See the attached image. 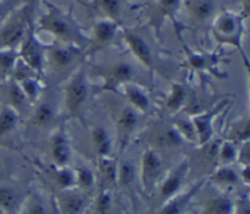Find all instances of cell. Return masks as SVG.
Returning a JSON list of instances; mask_svg holds the SVG:
<instances>
[{
	"label": "cell",
	"mask_w": 250,
	"mask_h": 214,
	"mask_svg": "<svg viewBox=\"0 0 250 214\" xmlns=\"http://www.w3.org/2000/svg\"><path fill=\"white\" fill-rule=\"evenodd\" d=\"M38 27L42 31L53 34L61 44L78 48L87 43V39L82 36L72 19L51 5H49L48 12L39 19Z\"/></svg>",
	"instance_id": "obj_1"
},
{
	"label": "cell",
	"mask_w": 250,
	"mask_h": 214,
	"mask_svg": "<svg viewBox=\"0 0 250 214\" xmlns=\"http://www.w3.org/2000/svg\"><path fill=\"white\" fill-rule=\"evenodd\" d=\"M32 2L27 1L12 12L11 16L0 26V49L16 50L26 38L31 27Z\"/></svg>",
	"instance_id": "obj_2"
},
{
	"label": "cell",
	"mask_w": 250,
	"mask_h": 214,
	"mask_svg": "<svg viewBox=\"0 0 250 214\" xmlns=\"http://www.w3.org/2000/svg\"><path fill=\"white\" fill-rule=\"evenodd\" d=\"M244 24L243 17L238 15L222 12L212 22V34L214 38L221 44H229L234 47L242 53L243 60L248 66V58L244 54L242 47V37H243Z\"/></svg>",
	"instance_id": "obj_3"
},
{
	"label": "cell",
	"mask_w": 250,
	"mask_h": 214,
	"mask_svg": "<svg viewBox=\"0 0 250 214\" xmlns=\"http://www.w3.org/2000/svg\"><path fill=\"white\" fill-rule=\"evenodd\" d=\"M88 81L83 69H78L67 81L63 93L65 108L68 117L78 118L82 113L83 105L88 98Z\"/></svg>",
	"instance_id": "obj_4"
},
{
	"label": "cell",
	"mask_w": 250,
	"mask_h": 214,
	"mask_svg": "<svg viewBox=\"0 0 250 214\" xmlns=\"http://www.w3.org/2000/svg\"><path fill=\"white\" fill-rule=\"evenodd\" d=\"M19 59L38 76L43 75L45 69V49L37 41L33 29H29L26 38L20 46Z\"/></svg>",
	"instance_id": "obj_5"
},
{
	"label": "cell",
	"mask_w": 250,
	"mask_h": 214,
	"mask_svg": "<svg viewBox=\"0 0 250 214\" xmlns=\"http://www.w3.org/2000/svg\"><path fill=\"white\" fill-rule=\"evenodd\" d=\"M190 164L188 159L181 162L173 170L168 173V175L161 181L158 189V202L159 206L165 203L170 198L175 197L176 195L181 192V189L183 188L186 178L189 173Z\"/></svg>",
	"instance_id": "obj_6"
},
{
	"label": "cell",
	"mask_w": 250,
	"mask_h": 214,
	"mask_svg": "<svg viewBox=\"0 0 250 214\" xmlns=\"http://www.w3.org/2000/svg\"><path fill=\"white\" fill-rule=\"evenodd\" d=\"M163 171V162L160 156L153 148L144 151L141 161V184L146 193H151L160 179Z\"/></svg>",
	"instance_id": "obj_7"
},
{
	"label": "cell",
	"mask_w": 250,
	"mask_h": 214,
	"mask_svg": "<svg viewBox=\"0 0 250 214\" xmlns=\"http://www.w3.org/2000/svg\"><path fill=\"white\" fill-rule=\"evenodd\" d=\"M103 77L102 91L105 92H117L122 86L132 82L134 76V69L127 63H115L105 66L100 71Z\"/></svg>",
	"instance_id": "obj_8"
},
{
	"label": "cell",
	"mask_w": 250,
	"mask_h": 214,
	"mask_svg": "<svg viewBox=\"0 0 250 214\" xmlns=\"http://www.w3.org/2000/svg\"><path fill=\"white\" fill-rule=\"evenodd\" d=\"M207 181V179H203V180H199L195 184H193L188 190L183 191V192L181 191L175 197L170 198L165 203H163L156 214H186L187 211L189 210L190 206H192L194 198L203 190Z\"/></svg>",
	"instance_id": "obj_9"
},
{
	"label": "cell",
	"mask_w": 250,
	"mask_h": 214,
	"mask_svg": "<svg viewBox=\"0 0 250 214\" xmlns=\"http://www.w3.org/2000/svg\"><path fill=\"white\" fill-rule=\"evenodd\" d=\"M88 193L77 189L59 190L55 196V207L59 214H83L88 207Z\"/></svg>",
	"instance_id": "obj_10"
},
{
	"label": "cell",
	"mask_w": 250,
	"mask_h": 214,
	"mask_svg": "<svg viewBox=\"0 0 250 214\" xmlns=\"http://www.w3.org/2000/svg\"><path fill=\"white\" fill-rule=\"evenodd\" d=\"M138 124V112L133 108L126 105L120 110L119 115L116 118V137L119 142L120 152L124 151L128 144L134 129Z\"/></svg>",
	"instance_id": "obj_11"
},
{
	"label": "cell",
	"mask_w": 250,
	"mask_h": 214,
	"mask_svg": "<svg viewBox=\"0 0 250 214\" xmlns=\"http://www.w3.org/2000/svg\"><path fill=\"white\" fill-rule=\"evenodd\" d=\"M224 105L225 103H220L217 107L212 108L211 110L200 113V114L190 118V121H192L193 127H194L195 136H197V142L202 147H204L205 144L212 141V136H214L212 122H214L215 118L219 114L220 110L224 108Z\"/></svg>",
	"instance_id": "obj_12"
},
{
	"label": "cell",
	"mask_w": 250,
	"mask_h": 214,
	"mask_svg": "<svg viewBox=\"0 0 250 214\" xmlns=\"http://www.w3.org/2000/svg\"><path fill=\"white\" fill-rule=\"evenodd\" d=\"M80 56V48L66 44H59L45 49V66L48 64L54 66V69L63 70L75 63Z\"/></svg>",
	"instance_id": "obj_13"
},
{
	"label": "cell",
	"mask_w": 250,
	"mask_h": 214,
	"mask_svg": "<svg viewBox=\"0 0 250 214\" xmlns=\"http://www.w3.org/2000/svg\"><path fill=\"white\" fill-rule=\"evenodd\" d=\"M125 41H126L127 46H128L129 50L132 51L137 60L146 66L148 70L153 71L155 69V59H154L153 50H151L150 46L146 43V39L141 37L139 34L134 33V32L126 31L124 34Z\"/></svg>",
	"instance_id": "obj_14"
},
{
	"label": "cell",
	"mask_w": 250,
	"mask_h": 214,
	"mask_svg": "<svg viewBox=\"0 0 250 214\" xmlns=\"http://www.w3.org/2000/svg\"><path fill=\"white\" fill-rule=\"evenodd\" d=\"M50 157L54 166H67L71 161V146L65 130L59 129L50 140Z\"/></svg>",
	"instance_id": "obj_15"
},
{
	"label": "cell",
	"mask_w": 250,
	"mask_h": 214,
	"mask_svg": "<svg viewBox=\"0 0 250 214\" xmlns=\"http://www.w3.org/2000/svg\"><path fill=\"white\" fill-rule=\"evenodd\" d=\"M117 163L112 157L98 158V175L97 183H100V189L110 190L116 186Z\"/></svg>",
	"instance_id": "obj_16"
},
{
	"label": "cell",
	"mask_w": 250,
	"mask_h": 214,
	"mask_svg": "<svg viewBox=\"0 0 250 214\" xmlns=\"http://www.w3.org/2000/svg\"><path fill=\"white\" fill-rule=\"evenodd\" d=\"M124 95L126 97L129 107L133 108L137 112L146 113L150 109V98L146 93V91L133 82H128L122 86Z\"/></svg>",
	"instance_id": "obj_17"
},
{
	"label": "cell",
	"mask_w": 250,
	"mask_h": 214,
	"mask_svg": "<svg viewBox=\"0 0 250 214\" xmlns=\"http://www.w3.org/2000/svg\"><path fill=\"white\" fill-rule=\"evenodd\" d=\"M24 198L26 197L15 188L0 184V212L1 213H17L21 208Z\"/></svg>",
	"instance_id": "obj_18"
},
{
	"label": "cell",
	"mask_w": 250,
	"mask_h": 214,
	"mask_svg": "<svg viewBox=\"0 0 250 214\" xmlns=\"http://www.w3.org/2000/svg\"><path fill=\"white\" fill-rule=\"evenodd\" d=\"M233 212L234 201L226 193H217L202 203L200 214H233Z\"/></svg>",
	"instance_id": "obj_19"
},
{
	"label": "cell",
	"mask_w": 250,
	"mask_h": 214,
	"mask_svg": "<svg viewBox=\"0 0 250 214\" xmlns=\"http://www.w3.org/2000/svg\"><path fill=\"white\" fill-rule=\"evenodd\" d=\"M120 24L110 20L103 19L95 22L93 27V38L92 42L97 47H105L111 43L115 39Z\"/></svg>",
	"instance_id": "obj_20"
},
{
	"label": "cell",
	"mask_w": 250,
	"mask_h": 214,
	"mask_svg": "<svg viewBox=\"0 0 250 214\" xmlns=\"http://www.w3.org/2000/svg\"><path fill=\"white\" fill-rule=\"evenodd\" d=\"M182 5V0H158L155 5V12H154V26L156 29H160L161 24L165 19H170L171 21L175 22L176 27H177V22H176V16H177L180 7Z\"/></svg>",
	"instance_id": "obj_21"
},
{
	"label": "cell",
	"mask_w": 250,
	"mask_h": 214,
	"mask_svg": "<svg viewBox=\"0 0 250 214\" xmlns=\"http://www.w3.org/2000/svg\"><path fill=\"white\" fill-rule=\"evenodd\" d=\"M90 141H92V146L98 158L111 157L112 140L105 127H93L92 132H90Z\"/></svg>",
	"instance_id": "obj_22"
},
{
	"label": "cell",
	"mask_w": 250,
	"mask_h": 214,
	"mask_svg": "<svg viewBox=\"0 0 250 214\" xmlns=\"http://www.w3.org/2000/svg\"><path fill=\"white\" fill-rule=\"evenodd\" d=\"M5 99H6L5 105L14 109L19 115L20 112L26 107L27 103H29L21 86L14 78H9V81H7L6 90H5Z\"/></svg>",
	"instance_id": "obj_23"
},
{
	"label": "cell",
	"mask_w": 250,
	"mask_h": 214,
	"mask_svg": "<svg viewBox=\"0 0 250 214\" xmlns=\"http://www.w3.org/2000/svg\"><path fill=\"white\" fill-rule=\"evenodd\" d=\"M210 181L221 188H232L239 183L238 171L232 166H217L210 175Z\"/></svg>",
	"instance_id": "obj_24"
},
{
	"label": "cell",
	"mask_w": 250,
	"mask_h": 214,
	"mask_svg": "<svg viewBox=\"0 0 250 214\" xmlns=\"http://www.w3.org/2000/svg\"><path fill=\"white\" fill-rule=\"evenodd\" d=\"M214 0H190L189 12L192 19L198 24H205L214 16Z\"/></svg>",
	"instance_id": "obj_25"
},
{
	"label": "cell",
	"mask_w": 250,
	"mask_h": 214,
	"mask_svg": "<svg viewBox=\"0 0 250 214\" xmlns=\"http://www.w3.org/2000/svg\"><path fill=\"white\" fill-rule=\"evenodd\" d=\"M92 6L104 16V19L120 24L121 19V0H92Z\"/></svg>",
	"instance_id": "obj_26"
},
{
	"label": "cell",
	"mask_w": 250,
	"mask_h": 214,
	"mask_svg": "<svg viewBox=\"0 0 250 214\" xmlns=\"http://www.w3.org/2000/svg\"><path fill=\"white\" fill-rule=\"evenodd\" d=\"M187 102V90L182 83L175 82L171 87L170 95L165 102V108L170 113H177L183 108Z\"/></svg>",
	"instance_id": "obj_27"
},
{
	"label": "cell",
	"mask_w": 250,
	"mask_h": 214,
	"mask_svg": "<svg viewBox=\"0 0 250 214\" xmlns=\"http://www.w3.org/2000/svg\"><path fill=\"white\" fill-rule=\"evenodd\" d=\"M55 119V109L49 102H41L34 108L32 122L38 127H48Z\"/></svg>",
	"instance_id": "obj_28"
},
{
	"label": "cell",
	"mask_w": 250,
	"mask_h": 214,
	"mask_svg": "<svg viewBox=\"0 0 250 214\" xmlns=\"http://www.w3.org/2000/svg\"><path fill=\"white\" fill-rule=\"evenodd\" d=\"M75 170L76 176V189L82 192H90L97 185V175L90 168L85 166H77Z\"/></svg>",
	"instance_id": "obj_29"
},
{
	"label": "cell",
	"mask_w": 250,
	"mask_h": 214,
	"mask_svg": "<svg viewBox=\"0 0 250 214\" xmlns=\"http://www.w3.org/2000/svg\"><path fill=\"white\" fill-rule=\"evenodd\" d=\"M53 180L59 188V190H70L76 189V176L75 170L70 166H54L53 168Z\"/></svg>",
	"instance_id": "obj_30"
},
{
	"label": "cell",
	"mask_w": 250,
	"mask_h": 214,
	"mask_svg": "<svg viewBox=\"0 0 250 214\" xmlns=\"http://www.w3.org/2000/svg\"><path fill=\"white\" fill-rule=\"evenodd\" d=\"M17 61L19 51L12 49H0V80L11 78Z\"/></svg>",
	"instance_id": "obj_31"
},
{
	"label": "cell",
	"mask_w": 250,
	"mask_h": 214,
	"mask_svg": "<svg viewBox=\"0 0 250 214\" xmlns=\"http://www.w3.org/2000/svg\"><path fill=\"white\" fill-rule=\"evenodd\" d=\"M238 157V147L234 142L229 140H224L220 142L217 149V166H232L237 162Z\"/></svg>",
	"instance_id": "obj_32"
},
{
	"label": "cell",
	"mask_w": 250,
	"mask_h": 214,
	"mask_svg": "<svg viewBox=\"0 0 250 214\" xmlns=\"http://www.w3.org/2000/svg\"><path fill=\"white\" fill-rule=\"evenodd\" d=\"M19 122V114L7 105L0 109V141L14 131Z\"/></svg>",
	"instance_id": "obj_33"
},
{
	"label": "cell",
	"mask_w": 250,
	"mask_h": 214,
	"mask_svg": "<svg viewBox=\"0 0 250 214\" xmlns=\"http://www.w3.org/2000/svg\"><path fill=\"white\" fill-rule=\"evenodd\" d=\"M250 122L248 118H243V119L238 120L232 126L229 127V136L226 140L234 142L236 144H241L243 142L249 141V135H250Z\"/></svg>",
	"instance_id": "obj_34"
},
{
	"label": "cell",
	"mask_w": 250,
	"mask_h": 214,
	"mask_svg": "<svg viewBox=\"0 0 250 214\" xmlns=\"http://www.w3.org/2000/svg\"><path fill=\"white\" fill-rule=\"evenodd\" d=\"M185 140L180 135L175 126H167L164 127L156 136V142L160 147L164 148H172V147H177L183 143Z\"/></svg>",
	"instance_id": "obj_35"
},
{
	"label": "cell",
	"mask_w": 250,
	"mask_h": 214,
	"mask_svg": "<svg viewBox=\"0 0 250 214\" xmlns=\"http://www.w3.org/2000/svg\"><path fill=\"white\" fill-rule=\"evenodd\" d=\"M20 214H53L49 211L48 206L42 197L37 195H31L24 198Z\"/></svg>",
	"instance_id": "obj_36"
},
{
	"label": "cell",
	"mask_w": 250,
	"mask_h": 214,
	"mask_svg": "<svg viewBox=\"0 0 250 214\" xmlns=\"http://www.w3.org/2000/svg\"><path fill=\"white\" fill-rule=\"evenodd\" d=\"M134 178H136L134 166L129 162L124 161L117 163L116 186L121 189H128L134 183Z\"/></svg>",
	"instance_id": "obj_37"
},
{
	"label": "cell",
	"mask_w": 250,
	"mask_h": 214,
	"mask_svg": "<svg viewBox=\"0 0 250 214\" xmlns=\"http://www.w3.org/2000/svg\"><path fill=\"white\" fill-rule=\"evenodd\" d=\"M37 75H31L27 76V77L22 78V80H19V85L21 86V88L23 90L24 95H26L28 102H36L37 98L39 97V91H41V87H39L38 80H37Z\"/></svg>",
	"instance_id": "obj_38"
},
{
	"label": "cell",
	"mask_w": 250,
	"mask_h": 214,
	"mask_svg": "<svg viewBox=\"0 0 250 214\" xmlns=\"http://www.w3.org/2000/svg\"><path fill=\"white\" fill-rule=\"evenodd\" d=\"M112 208L111 191L100 189L94 200V212L93 214H107Z\"/></svg>",
	"instance_id": "obj_39"
},
{
	"label": "cell",
	"mask_w": 250,
	"mask_h": 214,
	"mask_svg": "<svg viewBox=\"0 0 250 214\" xmlns=\"http://www.w3.org/2000/svg\"><path fill=\"white\" fill-rule=\"evenodd\" d=\"M26 2L27 0H0V26Z\"/></svg>",
	"instance_id": "obj_40"
},
{
	"label": "cell",
	"mask_w": 250,
	"mask_h": 214,
	"mask_svg": "<svg viewBox=\"0 0 250 214\" xmlns=\"http://www.w3.org/2000/svg\"><path fill=\"white\" fill-rule=\"evenodd\" d=\"M173 126L177 129V131L180 132V135L182 136L183 140H188V141H197V136H195L194 127L190 120L182 119L180 121L176 122Z\"/></svg>",
	"instance_id": "obj_41"
},
{
	"label": "cell",
	"mask_w": 250,
	"mask_h": 214,
	"mask_svg": "<svg viewBox=\"0 0 250 214\" xmlns=\"http://www.w3.org/2000/svg\"><path fill=\"white\" fill-rule=\"evenodd\" d=\"M233 214H250V201L248 193L239 196L237 201H234Z\"/></svg>",
	"instance_id": "obj_42"
},
{
	"label": "cell",
	"mask_w": 250,
	"mask_h": 214,
	"mask_svg": "<svg viewBox=\"0 0 250 214\" xmlns=\"http://www.w3.org/2000/svg\"><path fill=\"white\" fill-rule=\"evenodd\" d=\"M250 143L249 141L241 143V147L238 148V157L237 162H239L241 166H249L250 162Z\"/></svg>",
	"instance_id": "obj_43"
},
{
	"label": "cell",
	"mask_w": 250,
	"mask_h": 214,
	"mask_svg": "<svg viewBox=\"0 0 250 214\" xmlns=\"http://www.w3.org/2000/svg\"><path fill=\"white\" fill-rule=\"evenodd\" d=\"M243 6H244V12H246V15L244 16H248L249 15V0H243Z\"/></svg>",
	"instance_id": "obj_44"
},
{
	"label": "cell",
	"mask_w": 250,
	"mask_h": 214,
	"mask_svg": "<svg viewBox=\"0 0 250 214\" xmlns=\"http://www.w3.org/2000/svg\"><path fill=\"white\" fill-rule=\"evenodd\" d=\"M80 1H83V2H84V1H92V0H80Z\"/></svg>",
	"instance_id": "obj_45"
},
{
	"label": "cell",
	"mask_w": 250,
	"mask_h": 214,
	"mask_svg": "<svg viewBox=\"0 0 250 214\" xmlns=\"http://www.w3.org/2000/svg\"><path fill=\"white\" fill-rule=\"evenodd\" d=\"M83 214H93V213H90V212H87V211H85V212L83 213Z\"/></svg>",
	"instance_id": "obj_46"
}]
</instances>
